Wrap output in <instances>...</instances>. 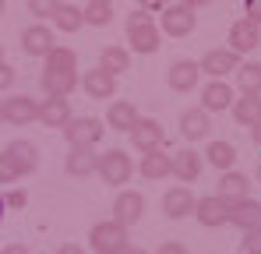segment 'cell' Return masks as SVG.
<instances>
[{
    "label": "cell",
    "instance_id": "obj_50",
    "mask_svg": "<svg viewBox=\"0 0 261 254\" xmlns=\"http://www.w3.org/2000/svg\"><path fill=\"white\" fill-rule=\"evenodd\" d=\"M258 180H261V163H258Z\"/></svg>",
    "mask_w": 261,
    "mask_h": 254
},
{
    "label": "cell",
    "instance_id": "obj_22",
    "mask_svg": "<svg viewBox=\"0 0 261 254\" xmlns=\"http://www.w3.org/2000/svg\"><path fill=\"white\" fill-rule=\"evenodd\" d=\"M138 169H141V176H145V180H166V176H170V169H173V156H166L163 148L145 152Z\"/></svg>",
    "mask_w": 261,
    "mask_h": 254
},
{
    "label": "cell",
    "instance_id": "obj_48",
    "mask_svg": "<svg viewBox=\"0 0 261 254\" xmlns=\"http://www.w3.org/2000/svg\"><path fill=\"white\" fill-rule=\"evenodd\" d=\"M0 60H4V42H0Z\"/></svg>",
    "mask_w": 261,
    "mask_h": 254
},
{
    "label": "cell",
    "instance_id": "obj_23",
    "mask_svg": "<svg viewBox=\"0 0 261 254\" xmlns=\"http://www.w3.org/2000/svg\"><path fill=\"white\" fill-rule=\"evenodd\" d=\"M229 222L233 226H240L244 233L247 230H254V226H261V201H237V205H229Z\"/></svg>",
    "mask_w": 261,
    "mask_h": 254
},
{
    "label": "cell",
    "instance_id": "obj_33",
    "mask_svg": "<svg viewBox=\"0 0 261 254\" xmlns=\"http://www.w3.org/2000/svg\"><path fill=\"white\" fill-rule=\"evenodd\" d=\"M82 18H85V25H110L113 21V4H106V0H92L88 7H82Z\"/></svg>",
    "mask_w": 261,
    "mask_h": 254
},
{
    "label": "cell",
    "instance_id": "obj_19",
    "mask_svg": "<svg viewBox=\"0 0 261 254\" xmlns=\"http://www.w3.org/2000/svg\"><path fill=\"white\" fill-rule=\"evenodd\" d=\"M82 88L88 92V99H110L117 92V78L106 74L102 67H92V71H85V78H82Z\"/></svg>",
    "mask_w": 261,
    "mask_h": 254
},
{
    "label": "cell",
    "instance_id": "obj_2",
    "mask_svg": "<svg viewBox=\"0 0 261 254\" xmlns=\"http://www.w3.org/2000/svg\"><path fill=\"white\" fill-rule=\"evenodd\" d=\"M88 244H92L95 254H120L127 247V230H124L120 222H113V219L95 222V226L88 230Z\"/></svg>",
    "mask_w": 261,
    "mask_h": 254
},
{
    "label": "cell",
    "instance_id": "obj_11",
    "mask_svg": "<svg viewBox=\"0 0 261 254\" xmlns=\"http://www.w3.org/2000/svg\"><path fill=\"white\" fill-rule=\"evenodd\" d=\"M194 215H198V222L205 226V230H219V226H226L229 222V205L222 201V198H198V205H194Z\"/></svg>",
    "mask_w": 261,
    "mask_h": 254
},
{
    "label": "cell",
    "instance_id": "obj_13",
    "mask_svg": "<svg viewBox=\"0 0 261 254\" xmlns=\"http://www.w3.org/2000/svg\"><path fill=\"white\" fill-rule=\"evenodd\" d=\"M194 205H198V198L191 194V187H170L166 194H163V212L170 215V219H187V215H194Z\"/></svg>",
    "mask_w": 261,
    "mask_h": 254
},
{
    "label": "cell",
    "instance_id": "obj_42",
    "mask_svg": "<svg viewBox=\"0 0 261 254\" xmlns=\"http://www.w3.org/2000/svg\"><path fill=\"white\" fill-rule=\"evenodd\" d=\"M180 4H184V7H191V11H198V7H208L212 0H180Z\"/></svg>",
    "mask_w": 261,
    "mask_h": 254
},
{
    "label": "cell",
    "instance_id": "obj_5",
    "mask_svg": "<svg viewBox=\"0 0 261 254\" xmlns=\"http://www.w3.org/2000/svg\"><path fill=\"white\" fill-rule=\"evenodd\" d=\"M130 141H134V148H138V152H155V148H163L166 131H163V124H159V120L138 117V124L130 127Z\"/></svg>",
    "mask_w": 261,
    "mask_h": 254
},
{
    "label": "cell",
    "instance_id": "obj_51",
    "mask_svg": "<svg viewBox=\"0 0 261 254\" xmlns=\"http://www.w3.org/2000/svg\"><path fill=\"white\" fill-rule=\"evenodd\" d=\"M0 124H4V113H0Z\"/></svg>",
    "mask_w": 261,
    "mask_h": 254
},
{
    "label": "cell",
    "instance_id": "obj_18",
    "mask_svg": "<svg viewBox=\"0 0 261 254\" xmlns=\"http://www.w3.org/2000/svg\"><path fill=\"white\" fill-rule=\"evenodd\" d=\"M21 46H25V53H29V57H46L57 42H53V32H49L46 25L36 21V25H29V29L21 32Z\"/></svg>",
    "mask_w": 261,
    "mask_h": 254
},
{
    "label": "cell",
    "instance_id": "obj_9",
    "mask_svg": "<svg viewBox=\"0 0 261 254\" xmlns=\"http://www.w3.org/2000/svg\"><path fill=\"white\" fill-rule=\"evenodd\" d=\"M201 169H205V156L201 152H194V148H180L173 156V169H170V176H176L184 187L187 184H194L198 176H201Z\"/></svg>",
    "mask_w": 261,
    "mask_h": 254
},
{
    "label": "cell",
    "instance_id": "obj_36",
    "mask_svg": "<svg viewBox=\"0 0 261 254\" xmlns=\"http://www.w3.org/2000/svg\"><path fill=\"white\" fill-rule=\"evenodd\" d=\"M244 251L247 254H261V226H254V230L244 233Z\"/></svg>",
    "mask_w": 261,
    "mask_h": 254
},
{
    "label": "cell",
    "instance_id": "obj_7",
    "mask_svg": "<svg viewBox=\"0 0 261 254\" xmlns=\"http://www.w3.org/2000/svg\"><path fill=\"white\" fill-rule=\"evenodd\" d=\"M198 67H201V74H212V82H222L226 74H233L240 67V57L233 49H208L198 60Z\"/></svg>",
    "mask_w": 261,
    "mask_h": 254
},
{
    "label": "cell",
    "instance_id": "obj_30",
    "mask_svg": "<svg viewBox=\"0 0 261 254\" xmlns=\"http://www.w3.org/2000/svg\"><path fill=\"white\" fill-rule=\"evenodd\" d=\"M237 88L244 95H261V64H254V60L240 64L237 67Z\"/></svg>",
    "mask_w": 261,
    "mask_h": 254
},
{
    "label": "cell",
    "instance_id": "obj_52",
    "mask_svg": "<svg viewBox=\"0 0 261 254\" xmlns=\"http://www.w3.org/2000/svg\"><path fill=\"white\" fill-rule=\"evenodd\" d=\"M106 4H113V0H106Z\"/></svg>",
    "mask_w": 261,
    "mask_h": 254
},
{
    "label": "cell",
    "instance_id": "obj_34",
    "mask_svg": "<svg viewBox=\"0 0 261 254\" xmlns=\"http://www.w3.org/2000/svg\"><path fill=\"white\" fill-rule=\"evenodd\" d=\"M18 176H25V173H21V166L14 163V156L4 148V152H0V184H14Z\"/></svg>",
    "mask_w": 261,
    "mask_h": 254
},
{
    "label": "cell",
    "instance_id": "obj_14",
    "mask_svg": "<svg viewBox=\"0 0 261 254\" xmlns=\"http://www.w3.org/2000/svg\"><path fill=\"white\" fill-rule=\"evenodd\" d=\"M247 194H251V180L244 176V173H233V169H226L222 173V180H219V194L226 205H237V201H247Z\"/></svg>",
    "mask_w": 261,
    "mask_h": 254
},
{
    "label": "cell",
    "instance_id": "obj_47",
    "mask_svg": "<svg viewBox=\"0 0 261 254\" xmlns=\"http://www.w3.org/2000/svg\"><path fill=\"white\" fill-rule=\"evenodd\" d=\"M4 4H7V0H0V14H4Z\"/></svg>",
    "mask_w": 261,
    "mask_h": 254
},
{
    "label": "cell",
    "instance_id": "obj_16",
    "mask_svg": "<svg viewBox=\"0 0 261 254\" xmlns=\"http://www.w3.org/2000/svg\"><path fill=\"white\" fill-rule=\"evenodd\" d=\"M233 106V88L226 82H208L205 88H201V110L212 117V113H219V110H229Z\"/></svg>",
    "mask_w": 261,
    "mask_h": 254
},
{
    "label": "cell",
    "instance_id": "obj_26",
    "mask_svg": "<svg viewBox=\"0 0 261 254\" xmlns=\"http://www.w3.org/2000/svg\"><path fill=\"white\" fill-rule=\"evenodd\" d=\"M106 124L113 127V131H127L138 124V110H134V103H127V99H117L113 106H110V113H106Z\"/></svg>",
    "mask_w": 261,
    "mask_h": 254
},
{
    "label": "cell",
    "instance_id": "obj_8",
    "mask_svg": "<svg viewBox=\"0 0 261 254\" xmlns=\"http://www.w3.org/2000/svg\"><path fill=\"white\" fill-rule=\"evenodd\" d=\"M141 215H145V194H138V191H127V187H124V194L113 201V222H120L124 230H130Z\"/></svg>",
    "mask_w": 261,
    "mask_h": 254
},
{
    "label": "cell",
    "instance_id": "obj_41",
    "mask_svg": "<svg viewBox=\"0 0 261 254\" xmlns=\"http://www.w3.org/2000/svg\"><path fill=\"white\" fill-rule=\"evenodd\" d=\"M25 201H29V198H25V191H14V194H7V205H11V209H21Z\"/></svg>",
    "mask_w": 261,
    "mask_h": 254
},
{
    "label": "cell",
    "instance_id": "obj_40",
    "mask_svg": "<svg viewBox=\"0 0 261 254\" xmlns=\"http://www.w3.org/2000/svg\"><path fill=\"white\" fill-rule=\"evenodd\" d=\"M141 4V11H166L170 7V0H138Z\"/></svg>",
    "mask_w": 261,
    "mask_h": 254
},
{
    "label": "cell",
    "instance_id": "obj_6",
    "mask_svg": "<svg viewBox=\"0 0 261 254\" xmlns=\"http://www.w3.org/2000/svg\"><path fill=\"white\" fill-rule=\"evenodd\" d=\"M0 113H4V120H11L14 127H21V124L39 120V103H36L32 95H11V99L0 103Z\"/></svg>",
    "mask_w": 261,
    "mask_h": 254
},
{
    "label": "cell",
    "instance_id": "obj_38",
    "mask_svg": "<svg viewBox=\"0 0 261 254\" xmlns=\"http://www.w3.org/2000/svg\"><path fill=\"white\" fill-rule=\"evenodd\" d=\"M244 11H247V21H254V25L261 29V0H247Z\"/></svg>",
    "mask_w": 261,
    "mask_h": 254
},
{
    "label": "cell",
    "instance_id": "obj_17",
    "mask_svg": "<svg viewBox=\"0 0 261 254\" xmlns=\"http://www.w3.org/2000/svg\"><path fill=\"white\" fill-rule=\"evenodd\" d=\"M201 78V67H198V60H176L173 67H170V74H166V82L173 92H191L194 85Z\"/></svg>",
    "mask_w": 261,
    "mask_h": 254
},
{
    "label": "cell",
    "instance_id": "obj_43",
    "mask_svg": "<svg viewBox=\"0 0 261 254\" xmlns=\"http://www.w3.org/2000/svg\"><path fill=\"white\" fill-rule=\"evenodd\" d=\"M57 254H85L78 244H64V247H57Z\"/></svg>",
    "mask_w": 261,
    "mask_h": 254
},
{
    "label": "cell",
    "instance_id": "obj_46",
    "mask_svg": "<svg viewBox=\"0 0 261 254\" xmlns=\"http://www.w3.org/2000/svg\"><path fill=\"white\" fill-rule=\"evenodd\" d=\"M120 254H148V251H141V247H130V244H127V247H124Z\"/></svg>",
    "mask_w": 261,
    "mask_h": 254
},
{
    "label": "cell",
    "instance_id": "obj_39",
    "mask_svg": "<svg viewBox=\"0 0 261 254\" xmlns=\"http://www.w3.org/2000/svg\"><path fill=\"white\" fill-rule=\"evenodd\" d=\"M155 254H187V247H184V244H176V240H166Z\"/></svg>",
    "mask_w": 261,
    "mask_h": 254
},
{
    "label": "cell",
    "instance_id": "obj_4",
    "mask_svg": "<svg viewBox=\"0 0 261 254\" xmlns=\"http://www.w3.org/2000/svg\"><path fill=\"white\" fill-rule=\"evenodd\" d=\"M130 173H134V163H130L127 152H120V148H110V152H102L99 156V176L106 180V184H113V187H124L130 180Z\"/></svg>",
    "mask_w": 261,
    "mask_h": 254
},
{
    "label": "cell",
    "instance_id": "obj_1",
    "mask_svg": "<svg viewBox=\"0 0 261 254\" xmlns=\"http://www.w3.org/2000/svg\"><path fill=\"white\" fill-rule=\"evenodd\" d=\"M127 42L134 53H155L159 46H163V32L155 29V21H152V14L148 11H134L127 18Z\"/></svg>",
    "mask_w": 261,
    "mask_h": 254
},
{
    "label": "cell",
    "instance_id": "obj_25",
    "mask_svg": "<svg viewBox=\"0 0 261 254\" xmlns=\"http://www.w3.org/2000/svg\"><path fill=\"white\" fill-rule=\"evenodd\" d=\"M99 67L106 71V74H124V71H130V53L124 49V46H102V53H99Z\"/></svg>",
    "mask_w": 261,
    "mask_h": 254
},
{
    "label": "cell",
    "instance_id": "obj_10",
    "mask_svg": "<svg viewBox=\"0 0 261 254\" xmlns=\"http://www.w3.org/2000/svg\"><path fill=\"white\" fill-rule=\"evenodd\" d=\"M163 32L173 36V39L191 36V32H194V11L184 7V4H170V7L163 11Z\"/></svg>",
    "mask_w": 261,
    "mask_h": 254
},
{
    "label": "cell",
    "instance_id": "obj_32",
    "mask_svg": "<svg viewBox=\"0 0 261 254\" xmlns=\"http://www.w3.org/2000/svg\"><path fill=\"white\" fill-rule=\"evenodd\" d=\"M46 71H78V53L71 46H53L46 53Z\"/></svg>",
    "mask_w": 261,
    "mask_h": 254
},
{
    "label": "cell",
    "instance_id": "obj_45",
    "mask_svg": "<svg viewBox=\"0 0 261 254\" xmlns=\"http://www.w3.org/2000/svg\"><path fill=\"white\" fill-rule=\"evenodd\" d=\"M251 134H254V145L261 148V124H254V127H251Z\"/></svg>",
    "mask_w": 261,
    "mask_h": 254
},
{
    "label": "cell",
    "instance_id": "obj_21",
    "mask_svg": "<svg viewBox=\"0 0 261 254\" xmlns=\"http://www.w3.org/2000/svg\"><path fill=\"white\" fill-rule=\"evenodd\" d=\"M78 85V71H43V92L53 95V99H67Z\"/></svg>",
    "mask_w": 261,
    "mask_h": 254
},
{
    "label": "cell",
    "instance_id": "obj_24",
    "mask_svg": "<svg viewBox=\"0 0 261 254\" xmlns=\"http://www.w3.org/2000/svg\"><path fill=\"white\" fill-rule=\"evenodd\" d=\"M229 110H233V120L237 124H244V127L261 124V95H240Z\"/></svg>",
    "mask_w": 261,
    "mask_h": 254
},
{
    "label": "cell",
    "instance_id": "obj_29",
    "mask_svg": "<svg viewBox=\"0 0 261 254\" xmlns=\"http://www.w3.org/2000/svg\"><path fill=\"white\" fill-rule=\"evenodd\" d=\"M208 166H216V169H233V163H237V145L233 141H208Z\"/></svg>",
    "mask_w": 261,
    "mask_h": 254
},
{
    "label": "cell",
    "instance_id": "obj_3",
    "mask_svg": "<svg viewBox=\"0 0 261 254\" xmlns=\"http://www.w3.org/2000/svg\"><path fill=\"white\" fill-rule=\"evenodd\" d=\"M64 134H67V145L71 148H95L99 138L106 134V127H102V120H95V117H71V124L64 127Z\"/></svg>",
    "mask_w": 261,
    "mask_h": 254
},
{
    "label": "cell",
    "instance_id": "obj_15",
    "mask_svg": "<svg viewBox=\"0 0 261 254\" xmlns=\"http://www.w3.org/2000/svg\"><path fill=\"white\" fill-rule=\"evenodd\" d=\"M208 127H212V117H208L201 106H191V110L180 113V134H184L187 141H201V138H208Z\"/></svg>",
    "mask_w": 261,
    "mask_h": 254
},
{
    "label": "cell",
    "instance_id": "obj_27",
    "mask_svg": "<svg viewBox=\"0 0 261 254\" xmlns=\"http://www.w3.org/2000/svg\"><path fill=\"white\" fill-rule=\"evenodd\" d=\"M95 169H99L95 148H71V152H67V173H71V176H88V173H95Z\"/></svg>",
    "mask_w": 261,
    "mask_h": 254
},
{
    "label": "cell",
    "instance_id": "obj_37",
    "mask_svg": "<svg viewBox=\"0 0 261 254\" xmlns=\"http://www.w3.org/2000/svg\"><path fill=\"white\" fill-rule=\"evenodd\" d=\"M14 78H18V74H14V67H11L7 60H0V92H4V88H11Z\"/></svg>",
    "mask_w": 261,
    "mask_h": 254
},
{
    "label": "cell",
    "instance_id": "obj_49",
    "mask_svg": "<svg viewBox=\"0 0 261 254\" xmlns=\"http://www.w3.org/2000/svg\"><path fill=\"white\" fill-rule=\"evenodd\" d=\"M0 219H4V201H0Z\"/></svg>",
    "mask_w": 261,
    "mask_h": 254
},
{
    "label": "cell",
    "instance_id": "obj_12",
    "mask_svg": "<svg viewBox=\"0 0 261 254\" xmlns=\"http://www.w3.org/2000/svg\"><path fill=\"white\" fill-rule=\"evenodd\" d=\"M261 46V29L254 21H247V18H240V21H233V29H229V49L240 57V53H251V49H258Z\"/></svg>",
    "mask_w": 261,
    "mask_h": 254
},
{
    "label": "cell",
    "instance_id": "obj_31",
    "mask_svg": "<svg viewBox=\"0 0 261 254\" xmlns=\"http://www.w3.org/2000/svg\"><path fill=\"white\" fill-rule=\"evenodd\" d=\"M53 25H57L60 32H78V29L85 25L82 7H74V4H57V11H53Z\"/></svg>",
    "mask_w": 261,
    "mask_h": 254
},
{
    "label": "cell",
    "instance_id": "obj_35",
    "mask_svg": "<svg viewBox=\"0 0 261 254\" xmlns=\"http://www.w3.org/2000/svg\"><path fill=\"white\" fill-rule=\"evenodd\" d=\"M57 4H60V0H29V11H32V14H39V18H53Z\"/></svg>",
    "mask_w": 261,
    "mask_h": 254
},
{
    "label": "cell",
    "instance_id": "obj_28",
    "mask_svg": "<svg viewBox=\"0 0 261 254\" xmlns=\"http://www.w3.org/2000/svg\"><path fill=\"white\" fill-rule=\"evenodd\" d=\"M7 152L14 156V163L21 166V173H36V169H39V148H36L32 141H25V138H21V141H11Z\"/></svg>",
    "mask_w": 261,
    "mask_h": 254
},
{
    "label": "cell",
    "instance_id": "obj_44",
    "mask_svg": "<svg viewBox=\"0 0 261 254\" xmlns=\"http://www.w3.org/2000/svg\"><path fill=\"white\" fill-rule=\"evenodd\" d=\"M0 254H32V251H29V247H25V244H11V247H7V251H0Z\"/></svg>",
    "mask_w": 261,
    "mask_h": 254
},
{
    "label": "cell",
    "instance_id": "obj_20",
    "mask_svg": "<svg viewBox=\"0 0 261 254\" xmlns=\"http://www.w3.org/2000/svg\"><path fill=\"white\" fill-rule=\"evenodd\" d=\"M39 120H43L46 127H67L71 124V103L46 95L43 103H39Z\"/></svg>",
    "mask_w": 261,
    "mask_h": 254
}]
</instances>
